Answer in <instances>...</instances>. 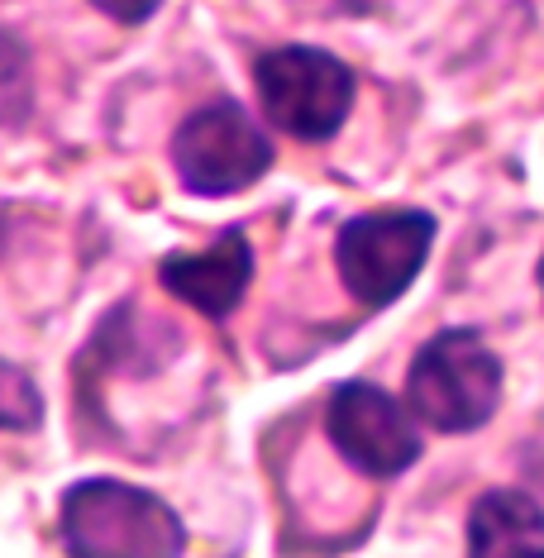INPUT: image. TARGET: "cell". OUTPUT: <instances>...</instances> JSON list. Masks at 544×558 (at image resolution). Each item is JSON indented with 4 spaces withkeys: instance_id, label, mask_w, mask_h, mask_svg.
<instances>
[{
    "instance_id": "6da1fadb",
    "label": "cell",
    "mask_w": 544,
    "mask_h": 558,
    "mask_svg": "<svg viewBox=\"0 0 544 558\" xmlns=\"http://www.w3.org/2000/svg\"><path fill=\"white\" fill-rule=\"evenodd\" d=\"M62 544L72 558H182L186 525L154 492L86 477L62 497Z\"/></svg>"
},
{
    "instance_id": "7a4b0ae2",
    "label": "cell",
    "mask_w": 544,
    "mask_h": 558,
    "mask_svg": "<svg viewBox=\"0 0 544 558\" xmlns=\"http://www.w3.org/2000/svg\"><path fill=\"white\" fill-rule=\"evenodd\" d=\"M501 401V359L477 329H445L421 349L407 373L411 415L439 435H468L487 425Z\"/></svg>"
},
{
    "instance_id": "3957f363",
    "label": "cell",
    "mask_w": 544,
    "mask_h": 558,
    "mask_svg": "<svg viewBox=\"0 0 544 558\" xmlns=\"http://www.w3.org/2000/svg\"><path fill=\"white\" fill-rule=\"evenodd\" d=\"M253 82L268 124L301 144L335 138L353 110V72L325 48H273L258 58Z\"/></svg>"
},
{
    "instance_id": "277c9868",
    "label": "cell",
    "mask_w": 544,
    "mask_h": 558,
    "mask_svg": "<svg viewBox=\"0 0 544 558\" xmlns=\"http://www.w3.org/2000/svg\"><path fill=\"white\" fill-rule=\"evenodd\" d=\"M430 244H435V215L430 210H373L339 230L335 268L353 296L377 311L407 296V287L421 277L430 258Z\"/></svg>"
},
{
    "instance_id": "5b68a950",
    "label": "cell",
    "mask_w": 544,
    "mask_h": 558,
    "mask_svg": "<svg viewBox=\"0 0 544 558\" xmlns=\"http://www.w3.org/2000/svg\"><path fill=\"white\" fill-rule=\"evenodd\" d=\"M172 162L186 192L234 196L273 168V138L253 124L239 100H210L182 120L172 138Z\"/></svg>"
},
{
    "instance_id": "8992f818",
    "label": "cell",
    "mask_w": 544,
    "mask_h": 558,
    "mask_svg": "<svg viewBox=\"0 0 544 558\" xmlns=\"http://www.w3.org/2000/svg\"><path fill=\"white\" fill-rule=\"evenodd\" d=\"M335 449L368 477H397L421 459V429L411 425V405L387 397L373 383H344L325 411Z\"/></svg>"
},
{
    "instance_id": "52a82bcc",
    "label": "cell",
    "mask_w": 544,
    "mask_h": 558,
    "mask_svg": "<svg viewBox=\"0 0 544 558\" xmlns=\"http://www.w3.org/2000/svg\"><path fill=\"white\" fill-rule=\"evenodd\" d=\"M158 282L201 315H230L253 282V248L244 230H225L206 253H168Z\"/></svg>"
},
{
    "instance_id": "ba28073f",
    "label": "cell",
    "mask_w": 544,
    "mask_h": 558,
    "mask_svg": "<svg viewBox=\"0 0 544 558\" xmlns=\"http://www.w3.org/2000/svg\"><path fill=\"white\" fill-rule=\"evenodd\" d=\"M468 558H544V511L516 487H492L468 511Z\"/></svg>"
},
{
    "instance_id": "9c48e42d",
    "label": "cell",
    "mask_w": 544,
    "mask_h": 558,
    "mask_svg": "<svg viewBox=\"0 0 544 558\" xmlns=\"http://www.w3.org/2000/svg\"><path fill=\"white\" fill-rule=\"evenodd\" d=\"M34 391H29V383H24V373L15 363H5V425L10 429H24V415H20V401H29ZM39 421V415L29 411V425Z\"/></svg>"
},
{
    "instance_id": "30bf717a",
    "label": "cell",
    "mask_w": 544,
    "mask_h": 558,
    "mask_svg": "<svg viewBox=\"0 0 544 558\" xmlns=\"http://www.w3.org/2000/svg\"><path fill=\"white\" fill-rule=\"evenodd\" d=\"M96 10H106L110 20H120V24H144L154 10L162 5V0H92Z\"/></svg>"
},
{
    "instance_id": "8fae6325",
    "label": "cell",
    "mask_w": 544,
    "mask_h": 558,
    "mask_svg": "<svg viewBox=\"0 0 544 558\" xmlns=\"http://www.w3.org/2000/svg\"><path fill=\"white\" fill-rule=\"evenodd\" d=\"M540 291H544V258H540Z\"/></svg>"
}]
</instances>
